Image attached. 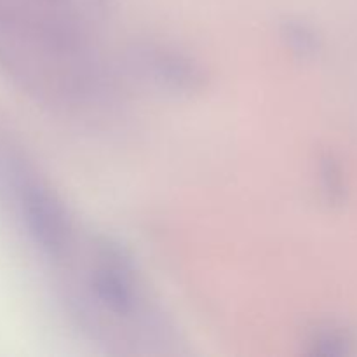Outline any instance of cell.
<instances>
[{"instance_id": "7a4b0ae2", "label": "cell", "mask_w": 357, "mask_h": 357, "mask_svg": "<svg viewBox=\"0 0 357 357\" xmlns=\"http://www.w3.org/2000/svg\"><path fill=\"white\" fill-rule=\"evenodd\" d=\"M21 218L28 236L47 260L61 264L75 248V222L54 188L24 171L20 180Z\"/></svg>"}, {"instance_id": "3957f363", "label": "cell", "mask_w": 357, "mask_h": 357, "mask_svg": "<svg viewBox=\"0 0 357 357\" xmlns=\"http://www.w3.org/2000/svg\"><path fill=\"white\" fill-rule=\"evenodd\" d=\"M143 65L152 70L155 80L173 89H194L199 72L192 61L166 49H145Z\"/></svg>"}, {"instance_id": "6da1fadb", "label": "cell", "mask_w": 357, "mask_h": 357, "mask_svg": "<svg viewBox=\"0 0 357 357\" xmlns=\"http://www.w3.org/2000/svg\"><path fill=\"white\" fill-rule=\"evenodd\" d=\"M86 296L100 312L124 323L143 316L145 288L132 258L107 237L91 243L89 264L84 274Z\"/></svg>"}]
</instances>
